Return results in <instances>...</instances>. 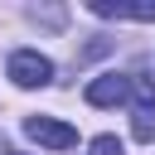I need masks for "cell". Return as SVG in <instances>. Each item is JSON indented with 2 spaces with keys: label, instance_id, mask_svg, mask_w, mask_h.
<instances>
[{
  "label": "cell",
  "instance_id": "obj_1",
  "mask_svg": "<svg viewBox=\"0 0 155 155\" xmlns=\"http://www.w3.org/2000/svg\"><path fill=\"white\" fill-rule=\"evenodd\" d=\"M10 78H15V87H44V82H53V63L39 48H19V53H10Z\"/></svg>",
  "mask_w": 155,
  "mask_h": 155
},
{
  "label": "cell",
  "instance_id": "obj_2",
  "mask_svg": "<svg viewBox=\"0 0 155 155\" xmlns=\"http://www.w3.org/2000/svg\"><path fill=\"white\" fill-rule=\"evenodd\" d=\"M24 136L39 140V145H48V150H73L78 145V131L68 121H58V116H29L24 121Z\"/></svg>",
  "mask_w": 155,
  "mask_h": 155
},
{
  "label": "cell",
  "instance_id": "obj_3",
  "mask_svg": "<svg viewBox=\"0 0 155 155\" xmlns=\"http://www.w3.org/2000/svg\"><path fill=\"white\" fill-rule=\"evenodd\" d=\"M131 131L136 140H155V87L145 78H136V111H131Z\"/></svg>",
  "mask_w": 155,
  "mask_h": 155
},
{
  "label": "cell",
  "instance_id": "obj_4",
  "mask_svg": "<svg viewBox=\"0 0 155 155\" xmlns=\"http://www.w3.org/2000/svg\"><path fill=\"white\" fill-rule=\"evenodd\" d=\"M126 97H131V82H126L121 73H102V78L87 82V102H92V107H121Z\"/></svg>",
  "mask_w": 155,
  "mask_h": 155
},
{
  "label": "cell",
  "instance_id": "obj_5",
  "mask_svg": "<svg viewBox=\"0 0 155 155\" xmlns=\"http://www.w3.org/2000/svg\"><path fill=\"white\" fill-rule=\"evenodd\" d=\"M92 15H107V19H155V0H92Z\"/></svg>",
  "mask_w": 155,
  "mask_h": 155
},
{
  "label": "cell",
  "instance_id": "obj_6",
  "mask_svg": "<svg viewBox=\"0 0 155 155\" xmlns=\"http://www.w3.org/2000/svg\"><path fill=\"white\" fill-rule=\"evenodd\" d=\"M87 150H92V155H126V145H121L116 136H92Z\"/></svg>",
  "mask_w": 155,
  "mask_h": 155
},
{
  "label": "cell",
  "instance_id": "obj_7",
  "mask_svg": "<svg viewBox=\"0 0 155 155\" xmlns=\"http://www.w3.org/2000/svg\"><path fill=\"white\" fill-rule=\"evenodd\" d=\"M10 155H19V150H10Z\"/></svg>",
  "mask_w": 155,
  "mask_h": 155
}]
</instances>
